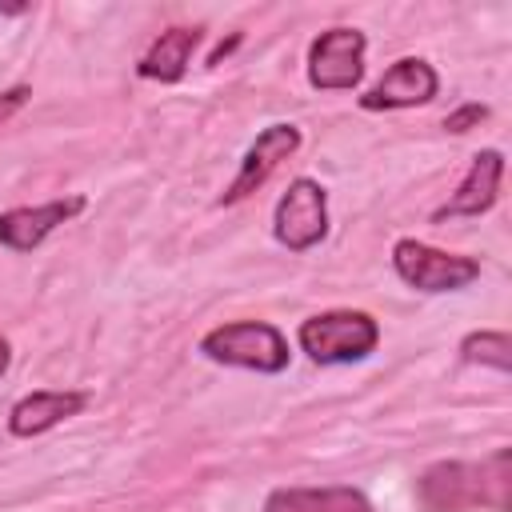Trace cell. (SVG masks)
<instances>
[{
    "label": "cell",
    "instance_id": "cell-1",
    "mask_svg": "<svg viewBox=\"0 0 512 512\" xmlns=\"http://www.w3.org/2000/svg\"><path fill=\"white\" fill-rule=\"evenodd\" d=\"M508 484H512V456L496 448L480 464H432L420 476V504L424 512H468V508H496L508 512Z\"/></svg>",
    "mask_w": 512,
    "mask_h": 512
},
{
    "label": "cell",
    "instance_id": "cell-2",
    "mask_svg": "<svg viewBox=\"0 0 512 512\" xmlns=\"http://www.w3.org/2000/svg\"><path fill=\"white\" fill-rule=\"evenodd\" d=\"M380 340V328L368 312H352V308H340V312H320V316H308L300 324V348L316 360V364H352V360H364Z\"/></svg>",
    "mask_w": 512,
    "mask_h": 512
},
{
    "label": "cell",
    "instance_id": "cell-3",
    "mask_svg": "<svg viewBox=\"0 0 512 512\" xmlns=\"http://www.w3.org/2000/svg\"><path fill=\"white\" fill-rule=\"evenodd\" d=\"M200 352L220 364H236L252 372H280L288 364V340L264 320L220 324L200 340Z\"/></svg>",
    "mask_w": 512,
    "mask_h": 512
},
{
    "label": "cell",
    "instance_id": "cell-4",
    "mask_svg": "<svg viewBox=\"0 0 512 512\" xmlns=\"http://www.w3.org/2000/svg\"><path fill=\"white\" fill-rule=\"evenodd\" d=\"M392 264H396L400 280L420 288V292H456L480 276V264L472 256L440 252V248L420 244V240H396Z\"/></svg>",
    "mask_w": 512,
    "mask_h": 512
},
{
    "label": "cell",
    "instance_id": "cell-5",
    "mask_svg": "<svg viewBox=\"0 0 512 512\" xmlns=\"http://www.w3.org/2000/svg\"><path fill=\"white\" fill-rule=\"evenodd\" d=\"M364 76V32L356 28H328L308 48V80L324 92L356 88Z\"/></svg>",
    "mask_w": 512,
    "mask_h": 512
},
{
    "label": "cell",
    "instance_id": "cell-6",
    "mask_svg": "<svg viewBox=\"0 0 512 512\" xmlns=\"http://www.w3.org/2000/svg\"><path fill=\"white\" fill-rule=\"evenodd\" d=\"M328 232V200L316 180H292L276 204V240L292 252L320 244Z\"/></svg>",
    "mask_w": 512,
    "mask_h": 512
},
{
    "label": "cell",
    "instance_id": "cell-7",
    "mask_svg": "<svg viewBox=\"0 0 512 512\" xmlns=\"http://www.w3.org/2000/svg\"><path fill=\"white\" fill-rule=\"evenodd\" d=\"M296 148H300V132H296L292 124H268V128L256 136V144L244 152L240 172H236V180H232L228 192H224V204H236V200L252 196V192L268 180V172H272L280 160H288Z\"/></svg>",
    "mask_w": 512,
    "mask_h": 512
},
{
    "label": "cell",
    "instance_id": "cell-8",
    "mask_svg": "<svg viewBox=\"0 0 512 512\" xmlns=\"http://www.w3.org/2000/svg\"><path fill=\"white\" fill-rule=\"evenodd\" d=\"M436 72H432V64L428 60H416V56H404V60H396L380 80H376V88H368L364 96H360V104L364 108H412V104H424V100H432L436 96Z\"/></svg>",
    "mask_w": 512,
    "mask_h": 512
},
{
    "label": "cell",
    "instance_id": "cell-9",
    "mask_svg": "<svg viewBox=\"0 0 512 512\" xmlns=\"http://www.w3.org/2000/svg\"><path fill=\"white\" fill-rule=\"evenodd\" d=\"M80 208H84V196L48 200L36 208H8V212H0V244H8L12 252H32L52 228L72 220Z\"/></svg>",
    "mask_w": 512,
    "mask_h": 512
},
{
    "label": "cell",
    "instance_id": "cell-10",
    "mask_svg": "<svg viewBox=\"0 0 512 512\" xmlns=\"http://www.w3.org/2000/svg\"><path fill=\"white\" fill-rule=\"evenodd\" d=\"M500 176H504V156H500L496 148L476 152L468 176H464L460 188H456V196H452L444 208H436L432 220L440 224V220H456V216H480V212H488V208L496 204V196H500Z\"/></svg>",
    "mask_w": 512,
    "mask_h": 512
},
{
    "label": "cell",
    "instance_id": "cell-11",
    "mask_svg": "<svg viewBox=\"0 0 512 512\" xmlns=\"http://www.w3.org/2000/svg\"><path fill=\"white\" fill-rule=\"evenodd\" d=\"M84 400H88L84 392H52V388L32 392V396H24V400L12 408L8 428H12L16 436H36V432H48V428H56L60 420L76 416V412L84 408Z\"/></svg>",
    "mask_w": 512,
    "mask_h": 512
},
{
    "label": "cell",
    "instance_id": "cell-12",
    "mask_svg": "<svg viewBox=\"0 0 512 512\" xmlns=\"http://www.w3.org/2000/svg\"><path fill=\"white\" fill-rule=\"evenodd\" d=\"M264 512H372L356 488H276Z\"/></svg>",
    "mask_w": 512,
    "mask_h": 512
},
{
    "label": "cell",
    "instance_id": "cell-13",
    "mask_svg": "<svg viewBox=\"0 0 512 512\" xmlns=\"http://www.w3.org/2000/svg\"><path fill=\"white\" fill-rule=\"evenodd\" d=\"M196 44H200V28H168V32H160V40L140 60V76L144 80H164V84L180 80Z\"/></svg>",
    "mask_w": 512,
    "mask_h": 512
},
{
    "label": "cell",
    "instance_id": "cell-14",
    "mask_svg": "<svg viewBox=\"0 0 512 512\" xmlns=\"http://www.w3.org/2000/svg\"><path fill=\"white\" fill-rule=\"evenodd\" d=\"M460 352H464L468 364H492L500 372L512 368V340H508V332H472V336H464Z\"/></svg>",
    "mask_w": 512,
    "mask_h": 512
},
{
    "label": "cell",
    "instance_id": "cell-15",
    "mask_svg": "<svg viewBox=\"0 0 512 512\" xmlns=\"http://www.w3.org/2000/svg\"><path fill=\"white\" fill-rule=\"evenodd\" d=\"M484 116H488L484 104H464V108H456V112L444 120V128H448V132H468V124H476V120H484Z\"/></svg>",
    "mask_w": 512,
    "mask_h": 512
},
{
    "label": "cell",
    "instance_id": "cell-16",
    "mask_svg": "<svg viewBox=\"0 0 512 512\" xmlns=\"http://www.w3.org/2000/svg\"><path fill=\"white\" fill-rule=\"evenodd\" d=\"M28 88H12V92H0V124H8L24 104H28Z\"/></svg>",
    "mask_w": 512,
    "mask_h": 512
},
{
    "label": "cell",
    "instance_id": "cell-17",
    "mask_svg": "<svg viewBox=\"0 0 512 512\" xmlns=\"http://www.w3.org/2000/svg\"><path fill=\"white\" fill-rule=\"evenodd\" d=\"M8 360H12V352H8V340L0 336V376L8 372Z\"/></svg>",
    "mask_w": 512,
    "mask_h": 512
}]
</instances>
